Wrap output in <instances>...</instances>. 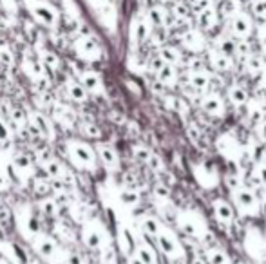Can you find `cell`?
Wrapping results in <instances>:
<instances>
[{
	"label": "cell",
	"mask_w": 266,
	"mask_h": 264,
	"mask_svg": "<svg viewBox=\"0 0 266 264\" xmlns=\"http://www.w3.org/2000/svg\"><path fill=\"white\" fill-rule=\"evenodd\" d=\"M29 127H31V130H33L35 134H38V136L51 138V134H53V127H51V121L47 120L44 114H40V112H33V114H31Z\"/></svg>",
	"instance_id": "obj_18"
},
{
	"label": "cell",
	"mask_w": 266,
	"mask_h": 264,
	"mask_svg": "<svg viewBox=\"0 0 266 264\" xmlns=\"http://www.w3.org/2000/svg\"><path fill=\"white\" fill-rule=\"evenodd\" d=\"M261 78H262V85H264V89H266V67H264V71H262Z\"/></svg>",
	"instance_id": "obj_52"
},
{
	"label": "cell",
	"mask_w": 266,
	"mask_h": 264,
	"mask_svg": "<svg viewBox=\"0 0 266 264\" xmlns=\"http://www.w3.org/2000/svg\"><path fill=\"white\" fill-rule=\"evenodd\" d=\"M181 44L187 51L192 53H200L205 49V38L200 31H187V33L181 37Z\"/></svg>",
	"instance_id": "obj_19"
},
{
	"label": "cell",
	"mask_w": 266,
	"mask_h": 264,
	"mask_svg": "<svg viewBox=\"0 0 266 264\" xmlns=\"http://www.w3.org/2000/svg\"><path fill=\"white\" fill-rule=\"evenodd\" d=\"M216 49H219L223 54L230 58H236L237 56V38L234 37H223L217 40L216 44Z\"/></svg>",
	"instance_id": "obj_30"
},
{
	"label": "cell",
	"mask_w": 266,
	"mask_h": 264,
	"mask_svg": "<svg viewBox=\"0 0 266 264\" xmlns=\"http://www.w3.org/2000/svg\"><path fill=\"white\" fill-rule=\"evenodd\" d=\"M187 83L194 92L205 94V92L210 91V85H212V76H210V73H207L203 67H197V69H188Z\"/></svg>",
	"instance_id": "obj_11"
},
{
	"label": "cell",
	"mask_w": 266,
	"mask_h": 264,
	"mask_svg": "<svg viewBox=\"0 0 266 264\" xmlns=\"http://www.w3.org/2000/svg\"><path fill=\"white\" fill-rule=\"evenodd\" d=\"M150 29H152V25H150V22L145 20V18H140V20L134 22V27H132L134 42H136V44H143V42L149 40Z\"/></svg>",
	"instance_id": "obj_22"
},
{
	"label": "cell",
	"mask_w": 266,
	"mask_h": 264,
	"mask_svg": "<svg viewBox=\"0 0 266 264\" xmlns=\"http://www.w3.org/2000/svg\"><path fill=\"white\" fill-rule=\"evenodd\" d=\"M147 20L150 22V25L156 29H163L167 25V11L159 6H152L147 11Z\"/></svg>",
	"instance_id": "obj_27"
},
{
	"label": "cell",
	"mask_w": 266,
	"mask_h": 264,
	"mask_svg": "<svg viewBox=\"0 0 266 264\" xmlns=\"http://www.w3.org/2000/svg\"><path fill=\"white\" fill-rule=\"evenodd\" d=\"M188 13H190V9H188L187 6L183 4V2H178V4H174V15L178 18H187Z\"/></svg>",
	"instance_id": "obj_46"
},
{
	"label": "cell",
	"mask_w": 266,
	"mask_h": 264,
	"mask_svg": "<svg viewBox=\"0 0 266 264\" xmlns=\"http://www.w3.org/2000/svg\"><path fill=\"white\" fill-rule=\"evenodd\" d=\"M44 170H46V174L49 176L51 179H62L63 176H65V170H63L62 163H58L56 159H51L47 161L46 165H44Z\"/></svg>",
	"instance_id": "obj_33"
},
{
	"label": "cell",
	"mask_w": 266,
	"mask_h": 264,
	"mask_svg": "<svg viewBox=\"0 0 266 264\" xmlns=\"http://www.w3.org/2000/svg\"><path fill=\"white\" fill-rule=\"evenodd\" d=\"M210 208H212V215L217 223L223 224V226H232L236 223V215L237 210L234 207V203H230L225 197H216L210 203Z\"/></svg>",
	"instance_id": "obj_8"
},
{
	"label": "cell",
	"mask_w": 266,
	"mask_h": 264,
	"mask_svg": "<svg viewBox=\"0 0 266 264\" xmlns=\"http://www.w3.org/2000/svg\"><path fill=\"white\" fill-rule=\"evenodd\" d=\"M130 264H143V262L138 259V257H132V259H130Z\"/></svg>",
	"instance_id": "obj_53"
},
{
	"label": "cell",
	"mask_w": 266,
	"mask_h": 264,
	"mask_svg": "<svg viewBox=\"0 0 266 264\" xmlns=\"http://www.w3.org/2000/svg\"><path fill=\"white\" fill-rule=\"evenodd\" d=\"M163 2H172V0H163Z\"/></svg>",
	"instance_id": "obj_56"
},
{
	"label": "cell",
	"mask_w": 266,
	"mask_h": 264,
	"mask_svg": "<svg viewBox=\"0 0 266 264\" xmlns=\"http://www.w3.org/2000/svg\"><path fill=\"white\" fill-rule=\"evenodd\" d=\"M154 194L158 195L159 199H167L169 197V188L163 185H158V186H154Z\"/></svg>",
	"instance_id": "obj_49"
},
{
	"label": "cell",
	"mask_w": 266,
	"mask_h": 264,
	"mask_svg": "<svg viewBox=\"0 0 266 264\" xmlns=\"http://www.w3.org/2000/svg\"><path fill=\"white\" fill-rule=\"evenodd\" d=\"M9 128H8V125L4 123V120L0 118V141H8L9 140Z\"/></svg>",
	"instance_id": "obj_48"
},
{
	"label": "cell",
	"mask_w": 266,
	"mask_h": 264,
	"mask_svg": "<svg viewBox=\"0 0 266 264\" xmlns=\"http://www.w3.org/2000/svg\"><path fill=\"white\" fill-rule=\"evenodd\" d=\"M252 179L266 190V161H255L252 169Z\"/></svg>",
	"instance_id": "obj_34"
},
{
	"label": "cell",
	"mask_w": 266,
	"mask_h": 264,
	"mask_svg": "<svg viewBox=\"0 0 266 264\" xmlns=\"http://www.w3.org/2000/svg\"><path fill=\"white\" fill-rule=\"evenodd\" d=\"M13 165L20 170H27L31 169V159L29 156H25V154H17V156L13 157Z\"/></svg>",
	"instance_id": "obj_42"
},
{
	"label": "cell",
	"mask_w": 266,
	"mask_h": 264,
	"mask_svg": "<svg viewBox=\"0 0 266 264\" xmlns=\"http://www.w3.org/2000/svg\"><path fill=\"white\" fill-rule=\"evenodd\" d=\"M250 9L255 17H266V0H252Z\"/></svg>",
	"instance_id": "obj_43"
},
{
	"label": "cell",
	"mask_w": 266,
	"mask_h": 264,
	"mask_svg": "<svg viewBox=\"0 0 266 264\" xmlns=\"http://www.w3.org/2000/svg\"><path fill=\"white\" fill-rule=\"evenodd\" d=\"M228 27H230V35L237 40H246V38L252 35L254 31V25L252 20L248 18V15L245 13H234L228 20Z\"/></svg>",
	"instance_id": "obj_10"
},
{
	"label": "cell",
	"mask_w": 266,
	"mask_h": 264,
	"mask_svg": "<svg viewBox=\"0 0 266 264\" xmlns=\"http://www.w3.org/2000/svg\"><path fill=\"white\" fill-rule=\"evenodd\" d=\"M29 9H31V15L35 17V20L44 25V27L53 29L58 25V20H60L58 11L51 4H47V2L37 0V2H33V4L29 6Z\"/></svg>",
	"instance_id": "obj_7"
},
{
	"label": "cell",
	"mask_w": 266,
	"mask_h": 264,
	"mask_svg": "<svg viewBox=\"0 0 266 264\" xmlns=\"http://www.w3.org/2000/svg\"><path fill=\"white\" fill-rule=\"evenodd\" d=\"M120 199L127 207H138V205H140V194H138L136 190H130V188L121 190Z\"/></svg>",
	"instance_id": "obj_38"
},
{
	"label": "cell",
	"mask_w": 266,
	"mask_h": 264,
	"mask_svg": "<svg viewBox=\"0 0 266 264\" xmlns=\"http://www.w3.org/2000/svg\"><path fill=\"white\" fill-rule=\"evenodd\" d=\"M73 47H75V53L78 54V58H82L85 62H96L102 54L100 44L96 42L94 37H82L80 35L73 44Z\"/></svg>",
	"instance_id": "obj_9"
},
{
	"label": "cell",
	"mask_w": 266,
	"mask_h": 264,
	"mask_svg": "<svg viewBox=\"0 0 266 264\" xmlns=\"http://www.w3.org/2000/svg\"><path fill=\"white\" fill-rule=\"evenodd\" d=\"M208 62H210V67H212L214 71H219V73H226V71L232 69L234 58L226 56V54H223L219 49L212 47V49L208 51Z\"/></svg>",
	"instance_id": "obj_16"
},
{
	"label": "cell",
	"mask_w": 266,
	"mask_h": 264,
	"mask_svg": "<svg viewBox=\"0 0 266 264\" xmlns=\"http://www.w3.org/2000/svg\"><path fill=\"white\" fill-rule=\"evenodd\" d=\"M208 8H212V0H195L194 4H192V9H194L195 13H200Z\"/></svg>",
	"instance_id": "obj_47"
},
{
	"label": "cell",
	"mask_w": 266,
	"mask_h": 264,
	"mask_svg": "<svg viewBox=\"0 0 266 264\" xmlns=\"http://www.w3.org/2000/svg\"><path fill=\"white\" fill-rule=\"evenodd\" d=\"M217 145H219V152L223 154L225 157H234L232 156V152L234 150L232 149H236V150H245L239 145V141L236 140V138L232 136V134H223V136L217 140Z\"/></svg>",
	"instance_id": "obj_24"
},
{
	"label": "cell",
	"mask_w": 266,
	"mask_h": 264,
	"mask_svg": "<svg viewBox=\"0 0 266 264\" xmlns=\"http://www.w3.org/2000/svg\"><path fill=\"white\" fill-rule=\"evenodd\" d=\"M82 134L83 136L91 138V140H100L102 138V128L98 127L96 123H92V121H85V123L82 125Z\"/></svg>",
	"instance_id": "obj_40"
},
{
	"label": "cell",
	"mask_w": 266,
	"mask_h": 264,
	"mask_svg": "<svg viewBox=\"0 0 266 264\" xmlns=\"http://www.w3.org/2000/svg\"><path fill=\"white\" fill-rule=\"evenodd\" d=\"M6 186H8V179H6V176L0 174V190H4Z\"/></svg>",
	"instance_id": "obj_51"
},
{
	"label": "cell",
	"mask_w": 266,
	"mask_h": 264,
	"mask_svg": "<svg viewBox=\"0 0 266 264\" xmlns=\"http://www.w3.org/2000/svg\"><path fill=\"white\" fill-rule=\"evenodd\" d=\"M226 102L230 105H234L236 109H245L246 104L250 102V92L246 87H243L241 83H232L226 87Z\"/></svg>",
	"instance_id": "obj_12"
},
{
	"label": "cell",
	"mask_w": 266,
	"mask_h": 264,
	"mask_svg": "<svg viewBox=\"0 0 266 264\" xmlns=\"http://www.w3.org/2000/svg\"><path fill=\"white\" fill-rule=\"evenodd\" d=\"M0 63H4V65H13L15 63V56H13V51L9 47H0Z\"/></svg>",
	"instance_id": "obj_44"
},
{
	"label": "cell",
	"mask_w": 266,
	"mask_h": 264,
	"mask_svg": "<svg viewBox=\"0 0 266 264\" xmlns=\"http://www.w3.org/2000/svg\"><path fill=\"white\" fill-rule=\"evenodd\" d=\"M56 210H58V201L54 197H46L40 201V212L47 217H53Z\"/></svg>",
	"instance_id": "obj_37"
},
{
	"label": "cell",
	"mask_w": 266,
	"mask_h": 264,
	"mask_svg": "<svg viewBox=\"0 0 266 264\" xmlns=\"http://www.w3.org/2000/svg\"><path fill=\"white\" fill-rule=\"evenodd\" d=\"M203 255L208 264H234L236 260L228 253V250L219 244H210L203 250Z\"/></svg>",
	"instance_id": "obj_14"
},
{
	"label": "cell",
	"mask_w": 266,
	"mask_h": 264,
	"mask_svg": "<svg viewBox=\"0 0 266 264\" xmlns=\"http://www.w3.org/2000/svg\"><path fill=\"white\" fill-rule=\"evenodd\" d=\"M246 111L248 116L254 121H259L262 118H266V94H257V96H250V102L246 104Z\"/></svg>",
	"instance_id": "obj_17"
},
{
	"label": "cell",
	"mask_w": 266,
	"mask_h": 264,
	"mask_svg": "<svg viewBox=\"0 0 266 264\" xmlns=\"http://www.w3.org/2000/svg\"><path fill=\"white\" fill-rule=\"evenodd\" d=\"M159 56H161L167 63H171V65H179V63L183 62V54L174 46H163L161 49H159Z\"/></svg>",
	"instance_id": "obj_29"
},
{
	"label": "cell",
	"mask_w": 266,
	"mask_h": 264,
	"mask_svg": "<svg viewBox=\"0 0 266 264\" xmlns=\"http://www.w3.org/2000/svg\"><path fill=\"white\" fill-rule=\"evenodd\" d=\"M262 56H266V42H264V46H262Z\"/></svg>",
	"instance_id": "obj_55"
},
{
	"label": "cell",
	"mask_w": 266,
	"mask_h": 264,
	"mask_svg": "<svg viewBox=\"0 0 266 264\" xmlns=\"http://www.w3.org/2000/svg\"><path fill=\"white\" fill-rule=\"evenodd\" d=\"M165 102L167 105H169V109H172V111L181 116H187L188 111H190L187 102H185L183 98H179V96H165Z\"/></svg>",
	"instance_id": "obj_32"
},
{
	"label": "cell",
	"mask_w": 266,
	"mask_h": 264,
	"mask_svg": "<svg viewBox=\"0 0 266 264\" xmlns=\"http://www.w3.org/2000/svg\"><path fill=\"white\" fill-rule=\"evenodd\" d=\"M246 253L254 262L266 264V236L257 228H252L243 239Z\"/></svg>",
	"instance_id": "obj_5"
},
{
	"label": "cell",
	"mask_w": 266,
	"mask_h": 264,
	"mask_svg": "<svg viewBox=\"0 0 266 264\" xmlns=\"http://www.w3.org/2000/svg\"><path fill=\"white\" fill-rule=\"evenodd\" d=\"M156 80L165 87L176 85V82H178V71H176V65L165 63V65L156 73Z\"/></svg>",
	"instance_id": "obj_20"
},
{
	"label": "cell",
	"mask_w": 266,
	"mask_h": 264,
	"mask_svg": "<svg viewBox=\"0 0 266 264\" xmlns=\"http://www.w3.org/2000/svg\"><path fill=\"white\" fill-rule=\"evenodd\" d=\"M67 264H83L82 257H80L78 253H69V257H67Z\"/></svg>",
	"instance_id": "obj_50"
},
{
	"label": "cell",
	"mask_w": 266,
	"mask_h": 264,
	"mask_svg": "<svg viewBox=\"0 0 266 264\" xmlns=\"http://www.w3.org/2000/svg\"><path fill=\"white\" fill-rule=\"evenodd\" d=\"M195 20H197V25H200V29H203V31H210V29H214V27H216V24H217L216 9H214V8L203 9V11L197 13Z\"/></svg>",
	"instance_id": "obj_23"
},
{
	"label": "cell",
	"mask_w": 266,
	"mask_h": 264,
	"mask_svg": "<svg viewBox=\"0 0 266 264\" xmlns=\"http://www.w3.org/2000/svg\"><path fill=\"white\" fill-rule=\"evenodd\" d=\"M42 63H44V67H47V69L56 71L60 67V58L56 56L53 51H44V53H42Z\"/></svg>",
	"instance_id": "obj_39"
},
{
	"label": "cell",
	"mask_w": 266,
	"mask_h": 264,
	"mask_svg": "<svg viewBox=\"0 0 266 264\" xmlns=\"http://www.w3.org/2000/svg\"><path fill=\"white\" fill-rule=\"evenodd\" d=\"M197 105L210 118H225L226 116V98L216 91H208L201 94Z\"/></svg>",
	"instance_id": "obj_6"
},
{
	"label": "cell",
	"mask_w": 266,
	"mask_h": 264,
	"mask_svg": "<svg viewBox=\"0 0 266 264\" xmlns=\"http://www.w3.org/2000/svg\"><path fill=\"white\" fill-rule=\"evenodd\" d=\"M154 241L158 244V250L167 257V259L181 260V259H185V255H187L183 244H181V241L178 239V236H176L172 230H169L167 226L163 228V232Z\"/></svg>",
	"instance_id": "obj_4"
},
{
	"label": "cell",
	"mask_w": 266,
	"mask_h": 264,
	"mask_svg": "<svg viewBox=\"0 0 266 264\" xmlns=\"http://www.w3.org/2000/svg\"><path fill=\"white\" fill-rule=\"evenodd\" d=\"M9 114H11V120L15 121V123H17V125L25 123V112L22 111L20 107H13Z\"/></svg>",
	"instance_id": "obj_45"
},
{
	"label": "cell",
	"mask_w": 266,
	"mask_h": 264,
	"mask_svg": "<svg viewBox=\"0 0 266 264\" xmlns=\"http://www.w3.org/2000/svg\"><path fill=\"white\" fill-rule=\"evenodd\" d=\"M136 257L143 264H158V253L154 252V248L147 243H142L136 246Z\"/></svg>",
	"instance_id": "obj_28"
},
{
	"label": "cell",
	"mask_w": 266,
	"mask_h": 264,
	"mask_svg": "<svg viewBox=\"0 0 266 264\" xmlns=\"http://www.w3.org/2000/svg\"><path fill=\"white\" fill-rule=\"evenodd\" d=\"M78 82L82 83L89 92H94V94H104L105 87H104V80L102 76L96 73V71L85 69L83 73L78 75Z\"/></svg>",
	"instance_id": "obj_15"
},
{
	"label": "cell",
	"mask_w": 266,
	"mask_h": 264,
	"mask_svg": "<svg viewBox=\"0 0 266 264\" xmlns=\"http://www.w3.org/2000/svg\"><path fill=\"white\" fill-rule=\"evenodd\" d=\"M234 264H250V262H246V260H236Z\"/></svg>",
	"instance_id": "obj_54"
},
{
	"label": "cell",
	"mask_w": 266,
	"mask_h": 264,
	"mask_svg": "<svg viewBox=\"0 0 266 264\" xmlns=\"http://www.w3.org/2000/svg\"><path fill=\"white\" fill-rule=\"evenodd\" d=\"M67 150H69V157H71L73 165L78 169L92 170L96 169V149H92L89 143H83L80 140L67 141Z\"/></svg>",
	"instance_id": "obj_3"
},
{
	"label": "cell",
	"mask_w": 266,
	"mask_h": 264,
	"mask_svg": "<svg viewBox=\"0 0 266 264\" xmlns=\"http://www.w3.org/2000/svg\"><path fill=\"white\" fill-rule=\"evenodd\" d=\"M9 252H11L13 262L15 264H29V259H27V253L24 252V248L18 246L17 243H8Z\"/></svg>",
	"instance_id": "obj_36"
},
{
	"label": "cell",
	"mask_w": 266,
	"mask_h": 264,
	"mask_svg": "<svg viewBox=\"0 0 266 264\" xmlns=\"http://www.w3.org/2000/svg\"><path fill=\"white\" fill-rule=\"evenodd\" d=\"M132 156L136 157L140 163H145V165H149L150 159H152L154 152L147 147V145H134L132 147Z\"/></svg>",
	"instance_id": "obj_35"
},
{
	"label": "cell",
	"mask_w": 266,
	"mask_h": 264,
	"mask_svg": "<svg viewBox=\"0 0 266 264\" xmlns=\"http://www.w3.org/2000/svg\"><path fill=\"white\" fill-rule=\"evenodd\" d=\"M83 244L89 248V250H100L104 246V237L96 228H87V230L82 234Z\"/></svg>",
	"instance_id": "obj_26"
},
{
	"label": "cell",
	"mask_w": 266,
	"mask_h": 264,
	"mask_svg": "<svg viewBox=\"0 0 266 264\" xmlns=\"http://www.w3.org/2000/svg\"><path fill=\"white\" fill-rule=\"evenodd\" d=\"M176 226L185 237L194 241H207V236H210V228L205 217L197 210H178L176 212Z\"/></svg>",
	"instance_id": "obj_1"
},
{
	"label": "cell",
	"mask_w": 266,
	"mask_h": 264,
	"mask_svg": "<svg viewBox=\"0 0 266 264\" xmlns=\"http://www.w3.org/2000/svg\"><path fill=\"white\" fill-rule=\"evenodd\" d=\"M35 250H37L38 255L49 259V257H53L54 252H56V244H54L49 237H38V241L35 243Z\"/></svg>",
	"instance_id": "obj_31"
},
{
	"label": "cell",
	"mask_w": 266,
	"mask_h": 264,
	"mask_svg": "<svg viewBox=\"0 0 266 264\" xmlns=\"http://www.w3.org/2000/svg\"><path fill=\"white\" fill-rule=\"evenodd\" d=\"M254 136H255V140H257L261 145H266V118H262V120L255 121V125H254Z\"/></svg>",
	"instance_id": "obj_41"
},
{
	"label": "cell",
	"mask_w": 266,
	"mask_h": 264,
	"mask_svg": "<svg viewBox=\"0 0 266 264\" xmlns=\"http://www.w3.org/2000/svg\"><path fill=\"white\" fill-rule=\"evenodd\" d=\"M232 197H234V207L239 214L246 215V217H257L262 212V201L259 195L255 194L254 188H250L248 185L241 183L239 186L232 188Z\"/></svg>",
	"instance_id": "obj_2"
},
{
	"label": "cell",
	"mask_w": 266,
	"mask_h": 264,
	"mask_svg": "<svg viewBox=\"0 0 266 264\" xmlns=\"http://www.w3.org/2000/svg\"><path fill=\"white\" fill-rule=\"evenodd\" d=\"M96 154H98V159L102 161V165L109 170H118L120 169V156H118L116 150L107 143H98L94 147Z\"/></svg>",
	"instance_id": "obj_13"
},
{
	"label": "cell",
	"mask_w": 266,
	"mask_h": 264,
	"mask_svg": "<svg viewBox=\"0 0 266 264\" xmlns=\"http://www.w3.org/2000/svg\"><path fill=\"white\" fill-rule=\"evenodd\" d=\"M65 91H67V96H69L73 102H76V104H83V102H87L89 91L80 82H67L65 83Z\"/></svg>",
	"instance_id": "obj_25"
},
{
	"label": "cell",
	"mask_w": 266,
	"mask_h": 264,
	"mask_svg": "<svg viewBox=\"0 0 266 264\" xmlns=\"http://www.w3.org/2000/svg\"><path fill=\"white\" fill-rule=\"evenodd\" d=\"M142 228H143V232H145L147 236L152 237V239H156V237H158L159 234L163 232L165 224H163L158 217H154V215H145V217L142 219Z\"/></svg>",
	"instance_id": "obj_21"
}]
</instances>
